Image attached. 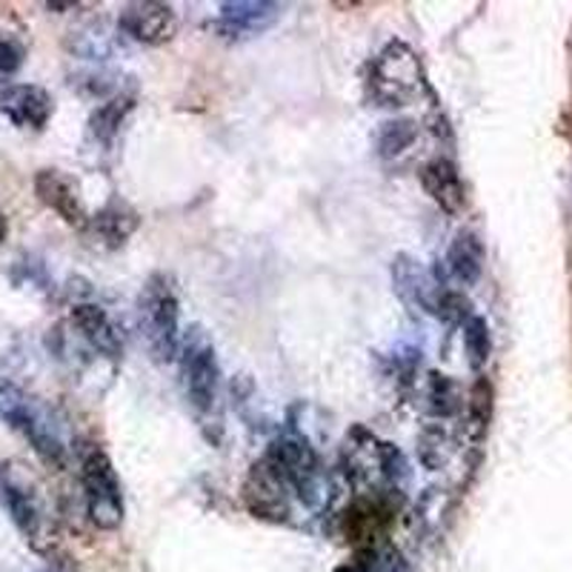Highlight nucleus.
Listing matches in <instances>:
<instances>
[{
  "label": "nucleus",
  "instance_id": "1",
  "mask_svg": "<svg viewBox=\"0 0 572 572\" xmlns=\"http://www.w3.org/2000/svg\"><path fill=\"white\" fill-rule=\"evenodd\" d=\"M0 503L23 538L38 552H49L58 544V521L49 507L46 489L29 464L9 458L0 464Z\"/></svg>",
  "mask_w": 572,
  "mask_h": 572
},
{
  "label": "nucleus",
  "instance_id": "2",
  "mask_svg": "<svg viewBox=\"0 0 572 572\" xmlns=\"http://www.w3.org/2000/svg\"><path fill=\"white\" fill-rule=\"evenodd\" d=\"M0 418L32 443V450L38 452L44 464L54 470L66 464V441L54 412L44 401L32 398L29 392H23L21 387L3 378H0Z\"/></svg>",
  "mask_w": 572,
  "mask_h": 572
},
{
  "label": "nucleus",
  "instance_id": "3",
  "mask_svg": "<svg viewBox=\"0 0 572 572\" xmlns=\"http://www.w3.org/2000/svg\"><path fill=\"white\" fill-rule=\"evenodd\" d=\"M137 327L153 358L160 364L178 358L181 352V304L167 275H153L137 295Z\"/></svg>",
  "mask_w": 572,
  "mask_h": 572
},
{
  "label": "nucleus",
  "instance_id": "4",
  "mask_svg": "<svg viewBox=\"0 0 572 572\" xmlns=\"http://www.w3.org/2000/svg\"><path fill=\"white\" fill-rule=\"evenodd\" d=\"M427 89L421 58L404 40H389L369 66V95L378 107H406Z\"/></svg>",
  "mask_w": 572,
  "mask_h": 572
},
{
  "label": "nucleus",
  "instance_id": "5",
  "mask_svg": "<svg viewBox=\"0 0 572 572\" xmlns=\"http://www.w3.org/2000/svg\"><path fill=\"white\" fill-rule=\"evenodd\" d=\"M81 484H84L86 515L98 530H118L123 524V487L114 473L112 458L89 443L81 452Z\"/></svg>",
  "mask_w": 572,
  "mask_h": 572
},
{
  "label": "nucleus",
  "instance_id": "6",
  "mask_svg": "<svg viewBox=\"0 0 572 572\" xmlns=\"http://www.w3.org/2000/svg\"><path fill=\"white\" fill-rule=\"evenodd\" d=\"M181 381L186 401L200 415H209L218 404V387H221V366L215 355L212 338L206 336L204 327H190L181 338Z\"/></svg>",
  "mask_w": 572,
  "mask_h": 572
},
{
  "label": "nucleus",
  "instance_id": "7",
  "mask_svg": "<svg viewBox=\"0 0 572 572\" xmlns=\"http://www.w3.org/2000/svg\"><path fill=\"white\" fill-rule=\"evenodd\" d=\"M264 458L275 466V473L290 484L292 496L306 503H313L318 498V455H315V450L309 447L304 435L295 433V429H287V433H281L269 443Z\"/></svg>",
  "mask_w": 572,
  "mask_h": 572
},
{
  "label": "nucleus",
  "instance_id": "8",
  "mask_svg": "<svg viewBox=\"0 0 572 572\" xmlns=\"http://www.w3.org/2000/svg\"><path fill=\"white\" fill-rule=\"evenodd\" d=\"M392 287L412 313H429L435 318L441 315L443 301L450 295V287H443L441 278L429 275L410 255H398L392 260Z\"/></svg>",
  "mask_w": 572,
  "mask_h": 572
},
{
  "label": "nucleus",
  "instance_id": "9",
  "mask_svg": "<svg viewBox=\"0 0 572 572\" xmlns=\"http://www.w3.org/2000/svg\"><path fill=\"white\" fill-rule=\"evenodd\" d=\"M283 9L269 0H229L212 21V29L227 40H246L272 29Z\"/></svg>",
  "mask_w": 572,
  "mask_h": 572
},
{
  "label": "nucleus",
  "instance_id": "10",
  "mask_svg": "<svg viewBox=\"0 0 572 572\" xmlns=\"http://www.w3.org/2000/svg\"><path fill=\"white\" fill-rule=\"evenodd\" d=\"M35 195L52 212L61 215V221L69 227L84 229L89 227V212H86L84 195H81V183L61 169H40L35 175Z\"/></svg>",
  "mask_w": 572,
  "mask_h": 572
},
{
  "label": "nucleus",
  "instance_id": "11",
  "mask_svg": "<svg viewBox=\"0 0 572 572\" xmlns=\"http://www.w3.org/2000/svg\"><path fill=\"white\" fill-rule=\"evenodd\" d=\"M0 114H7L17 130L40 132L52 121L54 100L38 84H7L0 86Z\"/></svg>",
  "mask_w": 572,
  "mask_h": 572
},
{
  "label": "nucleus",
  "instance_id": "12",
  "mask_svg": "<svg viewBox=\"0 0 572 572\" xmlns=\"http://www.w3.org/2000/svg\"><path fill=\"white\" fill-rule=\"evenodd\" d=\"M118 26L126 38L144 46H160L175 38L178 17L172 7L167 3H155V0H144V3H130L123 7Z\"/></svg>",
  "mask_w": 572,
  "mask_h": 572
},
{
  "label": "nucleus",
  "instance_id": "13",
  "mask_svg": "<svg viewBox=\"0 0 572 572\" xmlns=\"http://www.w3.org/2000/svg\"><path fill=\"white\" fill-rule=\"evenodd\" d=\"M290 484L275 473V466L267 458H260L258 464L252 466L250 478L244 484V501L255 515L260 519L281 521L290 515Z\"/></svg>",
  "mask_w": 572,
  "mask_h": 572
},
{
  "label": "nucleus",
  "instance_id": "14",
  "mask_svg": "<svg viewBox=\"0 0 572 572\" xmlns=\"http://www.w3.org/2000/svg\"><path fill=\"white\" fill-rule=\"evenodd\" d=\"M421 186L427 192L435 204L441 206L447 215L464 212L466 206V190L458 172L455 160L450 158H433L429 163L421 167Z\"/></svg>",
  "mask_w": 572,
  "mask_h": 572
},
{
  "label": "nucleus",
  "instance_id": "15",
  "mask_svg": "<svg viewBox=\"0 0 572 572\" xmlns=\"http://www.w3.org/2000/svg\"><path fill=\"white\" fill-rule=\"evenodd\" d=\"M72 327L77 329V336L89 343L92 350L107 355V358H121L123 355V336L121 329L114 327V320L109 313L98 304H77L72 309Z\"/></svg>",
  "mask_w": 572,
  "mask_h": 572
},
{
  "label": "nucleus",
  "instance_id": "16",
  "mask_svg": "<svg viewBox=\"0 0 572 572\" xmlns=\"http://www.w3.org/2000/svg\"><path fill=\"white\" fill-rule=\"evenodd\" d=\"M447 272L455 278L461 287H475L484 272V244L470 229L458 232L447 250Z\"/></svg>",
  "mask_w": 572,
  "mask_h": 572
},
{
  "label": "nucleus",
  "instance_id": "17",
  "mask_svg": "<svg viewBox=\"0 0 572 572\" xmlns=\"http://www.w3.org/2000/svg\"><path fill=\"white\" fill-rule=\"evenodd\" d=\"M137 223H141V218H137V212L130 204L112 200V204L104 206V209L92 218L89 227L100 244L109 246V250H118V246L126 244V238L135 232Z\"/></svg>",
  "mask_w": 572,
  "mask_h": 572
},
{
  "label": "nucleus",
  "instance_id": "18",
  "mask_svg": "<svg viewBox=\"0 0 572 572\" xmlns=\"http://www.w3.org/2000/svg\"><path fill=\"white\" fill-rule=\"evenodd\" d=\"M26 29L21 26L12 9H0V81H7L23 66L26 58Z\"/></svg>",
  "mask_w": 572,
  "mask_h": 572
},
{
  "label": "nucleus",
  "instance_id": "19",
  "mask_svg": "<svg viewBox=\"0 0 572 572\" xmlns=\"http://www.w3.org/2000/svg\"><path fill=\"white\" fill-rule=\"evenodd\" d=\"M461 327H464L466 364H470L473 373H480L489 364V355H492V336H489L487 318L484 315H470Z\"/></svg>",
  "mask_w": 572,
  "mask_h": 572
},
{
  "label": "nucleus",
  "instance_id": "20",
  "mask_svg": "<svg viewBox=\"0 0 572 572\" xmlns=\"http://www.w3.org/2000/svg\"><path fill=\"white\" fill-rule=\"evenodd\" d=\"M130 109H132V98H126V95H118V98L107 100L104 107H98L92 112L89 135L95 137V141H100V144H112L118 130H121L123 118L130 114Z\"/></svg>",
  "mask_w": 572,
  "mask_h": 572
},
{
  "label": "nucleus",
  "instance_id": "21",
  "mask_svg": "<svg viewBox=\"0 0 572 572\" xmlns=\"http://www.w3.org/2000/svg\"><path fill=\"white\" fill-rule=\"evenodd\" d=\"M418 137V123L410 118H395V121L381 123L378 130V155L381 158H395V155L406 153Z\"/></svg>",
  "mask_w": 572,
  "mask_h": 572
},
{
  "label": "nucleus",
  "instance_id": "22",
  "mask_svg": "<svg viewBox=\"0 0 572 572\" xmlns=\"http://www.w3.org/2000/svg\"><path fill=\"white\" fill-rule=\"evenodd\" d=\"M427 401H429V412H433V415H441V418L455 415V412L461 410V395H458L455 381L447 378V375H438V373L429 375Z\"/></svg>",
  "mask_w": 572,
  "mask_h": 572
},
{
  "label": "nucleus",
  "instance_id": "23",
  "mask_svg": "<svg viewBox=\"0 0 572 572\" xmlns=\"http://www.w3.org/2000/svg\"><path fill=\"white\" fill-rule=\"evenodd\" d=\"M470 429H473V438H480L489 427V415H492V387H489L487 378H480L478 384L470 392Z\"/></svg>",
  "mask_w": 572,
  "mask_h": 572
},
{
  "label": "nucleus",
  "instance_id": "24",
  "mask_svg": "<svg viewBox=\"0 0 572 572\" xmlns=\"http://www.w3.org/2000/svg\"><path fill=\"white\" fill-rule=\"evenodd\" d=\"M7 232H9V223H7V215L0 212V244L7 241Z\"/></svg>",
  "mask_w": 572,
  "mask_h": 572
}]
</instances>
